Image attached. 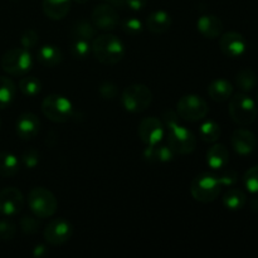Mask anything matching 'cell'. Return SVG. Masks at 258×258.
I'll list each match as a JSON object with an SVG mask.
<instances>
[{"label": "cell", "instance_id": "obj_24", "mask_svg": "<svg viewBox=\"0 0 258 258\" xmlns=\"http://www.w3.org/2000/svg\"><path fill=\"white\" fill-rule=\"evenodd\" d=\"M17 86L12 78L0 76V108H7L15 98Z\"/></svg>", "mask_w": 258, "mask_h": 258}, {"label": "cell", "instance_id": "obj_27", "mask_svg": "<svg viewBox=\"0 0 258 258\" xmlns=\"http://www.w3.org/2000/svg\"><path fill=\"white\" fill-rule=\"evenodd\" d=\"M247 203V196L241 189H229L223 197V204L229 211H239Z\"/></svg>", "mask_w": 258, "mask_h": 258}, {"label": "cell", "instance_id": "obj_18", "mask_svg": "<svg viewBox=\"0 0 258 258\" xmlns=\"http://www.w3.org/2000/svg\"><path fill=\"white\" fill-rule=\"evenodd\" d=\"M207 164L214 170L226 168L229 161V151L224 144H214L207 151Z\"/></svg>", "mask_w": 258, "mask_h": 258}, {"label": "cell", "instance_id": "obj_23", "mask_svg": "<svg viewBox=\"0 0 258 258\" xmlns=\"http://www.w3.org/2000/svg\"><path fill=\"white\" fill-rule=\"evenodd\" d=\"M37 58L40 64L45 66V67H55L62 62L63 54L59 48L55 45L45 44L38 49Z\"/></svg>", "mask_w": 258, "mask_h": 258}, {"label": "cell", "instance_id": "obj_20", "mask_svg": "<svg viewBox=\"0 0 258 258\" xmlns=\"http://www.w3.org/2000/svg\"><path fill=\"white\" fill-rule=\"evenodd\" d=\"M175 156V153L170 149L169 145L163 144H155V145H149L144 151V158L150 163H168L171 161Z\"/></svg>", "mask_w": 258, "mask_h": 258}, {"label": "cell", "instance_id": "obj_38", "mask_svg": "<svg viewBox=\"0 0 258 258\" xmlns=\"http://www.w3.org/2000/svg\"><path fill=\"white\" fill-rule=\"evenodd\" d=\"M98 92L106 100H113L118 96V87L112 82H103L98 88Z\"/></svg>", "mask_w": 258, "mask_h": 258}, {"label": "cell", "instance_id": "obj_21", "mask_svg": "<svg viewBox=\"0 0 258 258\" xmlns=\"http://www.w3.org/2000/svg\"><path fill=\"white\" fill-rule=\"evenodd\" d=\"M208 95L216 102H224L229 100L233 95V86L229 81L218 78L209 83L208 86Z\"/></svg>", "mask_w": 258, "mask_h": 258}, {"label": "cell", "instance_id": "obj_36", "mask_svg": "<svg viewBox=\"0 0 258 258\" xmlns=\"http://www.w3.org/2000/svg\"><path fill=\"white\" fill-rule=\"evenodd\" d=\"M38 42H39V35H38V33L33 29L25 30V32L22 34V38H20L22 47L28 50L37 47Z\"/></svg>", "mask_w": 258, "mask_h": 258}, {"label": "cell", "instance_id": "obj_7", "mask_svg": "<svg viewBox=\"0 0 258 258\" xmlns=\"http://www.w3.org/2000/svg\"><path fill=\"white\" fill-rule=\"evenodd\" d=\"M0 64L8 75L23 76L32 70L33 57L25 48H13L3 54Z\"/></svg>", "mask_w": 258, "mask_h": 258}, {"label": "cell", "instance_id": "obj_10", "mask_svg": "<svg viewBox=\"0 0 258 258\" xmlns=\"http://www.w3.org/2000/svg\"><path fill=\"white\" fill-rule=\"evenodd\" d=\"M72 224L64 218H55L45 226L43 231L44 239L50 246H62L72 237Z\"/></svg>", "mask_w": 258, "mask_h": 258}, {"label": "cell", "instance_id": "obj_6", "mask_svg": "<svg viewBox=\"0 0 258 258\" xmlns=\"http://www.w3.org/2000/svg\"><path fill=\"white\" fill-rule=\"evenodd\" d=\"M42 112L52 122L64 123L72 117L73 106L64 96L52 93L43 100Z\"/></svg>", "mask_w": 258, "mask_h": 258}, {"label": "cell", "instance_id": "obj_13", "mask_svg": "<svg viewBox=\"0 0 258 258\" xmlns=\"http://www.w3.org/2000/svg\"><path fill=\"white\" fill-rule=\"evenodd\" d=\"M138 134L145 145H155L161 143L164 138V123L158 117H145L139 123Z\"/></svg>", "mask_w": 258, "mask_h": 258}, {"label": "cell", "instance_id": "obj_1", "mask_svg": "<svg viewBox=\"0 0 258 258\" xmlns=\"http://www.w3.org/2000/svg\"><path fill=\"white\" fill-rule=\"evenodd\" d=\"M91 52L100 63L113 66L123 59L126 50L120 38L113 34H102L93 39Z\"/></svg>", "mask_w": 258, "mask_h": 258}, {"label": "cell", "instance_id": "obj_14", "mask_svg": "<svg viewBox=\"0 0 258 258\" xmlns=\"http://www.w3.org/2000/svg\"><path fill=\"white\" fill-rule=\"evenodd\" d=\"M219 48L227 57L238 58L246 52L247 43L241 33L227 32L222 33L221 39H219Z\"/></svg>", "mask_w": 258, "mask_h": 258}, {"label": "cell", "instance_id": "obj_30", "mask_svg": "<svg viewBox=\"0 0 258 258\" xmlns=\"http://www.w3.org/2000/svg\"><path fill=\"white\" fill-rule=\"evenodd\" d=\"M20 92L28 97H35L42 91V82L34 76H25L19 81Z\"/></svg>", "mask_w": 258, "mask_h": 258}, {"label": "cell", "instance_id": "obj_25", "mask_svg": "<svg viewBox=\"0 0 258 258\" xmlns=\"http://www.w3.org/2000/svg\"><path fill=\"white\" fill-rule=\"evenodd\" d=\"M19 160L14 154L2 151L0 153V176L10 178L19 171Z\"/></svg>", "mask_w": 258, "mask_h": 258}, {"label": "cell", "instance_id": "obj_2", "mask_svg": "<svg viewBox=\"0 0 258 258\" xmlns=\"http://www.w3.org/2000/svg\"><path fill=\"white\" fill-rule=\"evenodd\" d=\"M228 112L237 125L246 127L256 121L257 105L249 96L244 93H237V95L231 96Z\"/></svg>", "mask_w": 258, "mask_h": 258}, {"label": "cell", "instance_id": "obj_32", "mask_svg": "<svg viewBox=\"0 0 258 258\" xmlns=\"http://www.w3.org/2000/svg\"><path fill=\"white\" fill-rule=\"evenodd\" d=\"M243 183L249 193L258 194V165L252 166L246 171L243 176Z\"/></svg>", "mask_w": 258, "mask_h": 258}, {"label": "cell", "instance_id": "obj_3", "mask_svg": "<svg viewBox=\"0 0 258 258\" xmlns=\"http://www.w3.org/2000/svg\"><path fill=\"white\" fill-rule=\"evenodd\" d=\"M28 206L37 218L44 219L54 216L58 208V202L49 189L37 186L28 194Z\"/></svg>", "mask_w": 258, "mask_h": 258}, {"label": "cell", "instance_id": "obj_5", "mask_svg": "<svg viewBox=\"0 0 258 258\" xmlns=\"http://www.w3.org/2000/svg\"><path fill=\"white\" fill-rule=\"evenodd\" d=\"M221 186L222 184L219 183L218 176H214L213 174L209 173H203L197 175L191 180L190 193L197 202L212 203L221 194Z\"/></svg>", "mask_w": 258, "mask_h": 258}, {"label": "cell", "instance_id": "obj_31", "mask_svg": "<svg viewBox=\"0 0 258 258\" xmlns=\"http://www.w3.org/2000/svg\"><path fill=\"white\" fill-rule=\"evenodd\" d=\"M70 52L76 59H85L91 53V45L88 40L73 39L72 44L70 47Z\"/></svg>", "mask_w": 258, "mask_h": 258}, {"label": "cell", "instance_id": "obj_19", "mask_svg": "<svg viewBox=\"0 0 258 258\" xmlns=\"http://www.w3.org/2000/svg\"><path fill=\"white\" fill-rule=\"evenodd\" d=\"M145 27L154 34H163L171 27V17L164 10H155L146 19Z\"/></svg>", "mask_w": 258, "mask_h": 258}, {"label": "cell", "instance_id": "obj_39", "mask_svg": "<svg viewBox=\"0 0 258 258\" xmlns=\"http://www.w3.org/2000/svg\"><path fill=\"white\" fill-rule=\"evenodd\" d=\"M218 180L222 185L231 186V185H233V184L237 183V180H238V175H237L236 171L228 170V171H226L224 174H222L221 176H218Z\"/></svg>", "mask_w": 258, "mask_h": 258}, {"label": "cell", "instance_id": "obj_26", "mask_svg": "<svg viewBox=\"0 0 258 258\" xmlns=\"http://www.w3.org/2000/svg\"><path fill=\"white\" fill-rule=\"evenodd\" d=\"M70 34L73 39L91 40L96 35V28L91 22L81 19L72 25Z\"/></svg>", "mask_w": 258, "mask_h": 258}, {"label": "cell", "instance_id": "obj_28", "mask_svg": "<svg viewBox=\"0 0 258 258\" xmlns=\"http://www.w3.org/2000/svg\"><path fill=\"white\" fill-rule=\"evenodd\" d=\"M257 75L251 68H243L236 76V85L242 92H249L257 86Z\"/></svg>", "mask_w": 258, "mask_h": 258}, {"label": "cell", "instance_id": "obj_29", "mask_svg": "<svg viewBox=\"0 0 258 258\" xmlns=\"http://www.w3.org/2000/svg\"><path fill=\"white\" fill-rule=\"evenodd\" d=\"M221 126L216 122V121H206L201 125L199 128V138L204 141V143L213 144L221 138Z\"/></svg>", "mask_w": 258, "mask_h": 258}, {"label": "cell", "instance_id": "obj_17", "mask_svg": "<svg viewBox=\"0 0 258 258\" xmlns=\"http://www.w3.org/2000/svg\"><path fill=\"white\" fill-rule=\"evenodd\" d=\"M197 29L208 39L221 37L223 33V23L218 17L213 14H204L197 20Z\"/></svg>", "mask_w": 258, "mask_h": 258}, {"label": "cell", "instance_id": "obj_41", "mask_svg": "<svg viewBox=\"0 0 258 258\" xmlns=\"http://www.w3.org/2000/svg\"><path fill=\"white\" fill-rule=\"evenodd\" d=\"M47 253H48V252H47V249H45L44 246H37L34 248V252H33L34 257H38V258L45 256Z\"/></svg>", "mask_w": 258, "mask_h": 258}, {"label": "cell", "instance_id": "obj_37", "mask_svg": "<svg viewBox=\"0 0 258 258\" xmlns=\"http://www.w3.org/2000/svg\"><path fill=\"white\" fill-rule=\"evenodd\" d=\"M40 154L34 149L25 150L22 155V161L27 169H34L39 164Z\"/></svg>", "mask_w": 258, "mask_h": 258}, {"label": "cell", "instance_id": "obj_42", "mask_svg": "<svg viewBox=\"0 0 258 258\" xmlns=\"http://www.w3.org/2000/svg\"><path fill=\"white\" fill-rule=\"evenodd\" d=\"M106 2H107V4L112 5L115 8L126 7V0H106Z\"/></svg>", "mask_w": 258, "mask_h": 258}, {"label": "cell", "instance_id": "obj_15", "mask_svg": "<svg viewBox=\"0 0 258 258\" xmlns=\"http://www.w3.org/2000/svg\"><path fill=\"white\" fill-rule=\"evenodd\" d=\"M232 148L239 155H249L257 148V138L252 131L239 127L233 131L231 138Z\"/></svg>", "mask_w": 258, "mask_h": 258}, {"label": "cell", "instance_id": "obj_16", "mask_svg": "<svg viewBox=\"0 0 258 258\" xmlns=\"http://www.w3.org/2000/svg\"><path fill=\"white\" fill-rule=\"evenodd\" d=\"M40 128V121L37 115L32 112H24L17 118L15 131L23 140H32L38 135Z\"/></svg>", "mask_w": 258, "mask_h": 258}, {"label": "cell", "instance_id": "obj_22", "mask_svg": "<svg viewBox=\"0 0 258 258\" xmlns=\"http://www.w3.org/2000/svg\"><path fill=\"white\" fill-rule=\"evenodd\" d=\"M72 0H43V12L49 19L60 20L70 13Z\"/></svg>", "mask_w": 258, "mask_h": 258}, {"label": "cell", "instance_id": "obj_33", "mask_svg": "<svg viewBox=\"0 0 258 258\" xmlns=\"http://www.w3.org/2000/svg\"><path fill=\"white\" fill-rule=\"evenodd\" d=\"M121 28H122V30L126 34L135 37V35H139L143 32L144 25L141 20L138 19V18H127V19H125L121 23Z\"/></svg>", "mask_w": 258, "mask_h": 258}, {"label": "cell", "instance_id": "obj_34", "mask_svg": "<svg viewBox=\"0 0 258 258\" xmlns=\"http://www.w3.org/2000/svg\"><path fill=\"white\" fill-rule=\"evenodd\" d=\"M39 221L35 216H24L20 219V229L25 234H34L39 229Z\"/></svg>", "mask_w": 258, "mask_h": 258}, {"label": "cell", "instance_id": "obj_4", "mask_svg": "<svg viewBox=\"0 0 258 258\" xmlns=\"http://www.w3.org/2000/svg\"><path fill=\"white\" fill-rule=\"evenodd\" d=\"M122 106L126 111L133 113H141L149 108L153 102V92L150 88L141 83L127 86L121 95Z\"/></svg>", "mask_w": 258, "mask_h": 258}, {"label": "cell", "instance_id": "obj_12", "mask_svg": "<svg viewBox=\"0 0 258 258\" xmlns=\"http://www.w3.org/2000/svg\"><path fill=\"white\" fill-rule=\"evenodd\" d=\"M24 207V196L17 188H4L0 190V214L13 217L20 213Z\"/></svg>", "mask_w": 258, "mask_h": 258}, {"label": "cell", "instance_id": "obj_9", "mask_svg": "<svg viewBox=\"0 0 258 258\" xmlns=\"http://www.w3.org/2000/svg\"><path fill=\"white\" fill-rule=\"evenodd\" d=\"M209 107L206 100L197 95H185L176 103V113L179 117L190 122H197L208 115Z\"/></svg>", "mask_w": 258, "mask_h": 258}, {"label": "cell", "instance_id": "obj_8", "mask_svg": "<svg viewBox=\"0 0 258 258\" xmlns=\"http://www.w3.org/2000/svg\"><path fill=\"white\" fill-rule=\"evenodd\" d=\"M168 128V145L178 155H188L196 150L197 138L190 130L176 122L166 126Z\"/></svg>", "mask_w": 258, "mask_h": 258}, {"label": "cell", "instance_id": "obj_40", "mask_svg": "<svg viewBox=\"0 0 258 258\" xmlns=\"http://www.w3.org/2000/svg\"><path fill=\"white\" fill-rule=\"evenodd\" d=\"M146 4H148V0H126V7L130 8L131 10H135V12L144 9Z\"/></svg>", "mask_w": 258, "mask_h": 258}, {"label": "cell", "instance_id": "obj_44", "mask_svg": "<svg viewBox=\"0 0 258 258\" xmlns=\"http://www.w3.org/2000/svg\"><path fill=\"white\" fill-rule=\"evenodd\" d=\"M0 127H2V120H0Z\"/></svg>", "mask_w": 258, "mask_h": 258}, {"label": "cell", "instance_id": "obj_35", "mask_svg": "<svg viewBox=\"0 0 258 258\" xmlns=\"http://www.w3.org/2000/svg\"><path fill=\"white\" fill-rule=\"evenodd\" d=\"M17 233V227L9 219L0 221V239L2 241H12Z\"/></svg>", "mask_w": 258, "mask_h": 258}, {"label": "cell", "instance_id": "obj_11", "mask_svg": "<svg viewBox=\"0 0 258 258\" xmlns=\"http://www.w3.org/2000/svg\"><path fill=\"white\" fill-rule=\"evenodd\" d=\"M92 24L101 30L110 32L117 28L120 24V15L115 7L110 4H100L93 9L91 14Z\"/></svg>", "mask_w": 258, "mask_h": 258}, {"label": "cell", "instance_id": "obj_43", "mask_svg": "<svg viewBox=\"0 0 258 258\" xmlns=\"http://www.w3.org/2000/svg\"><path fill=\"white\" fill-rule=\"evenodd\" d=\"M73 2L78 3V4H85V3L88 2V0H73Z\"/></svg>", "mask_w": 258, "mask_h": 258}]
</instances>
